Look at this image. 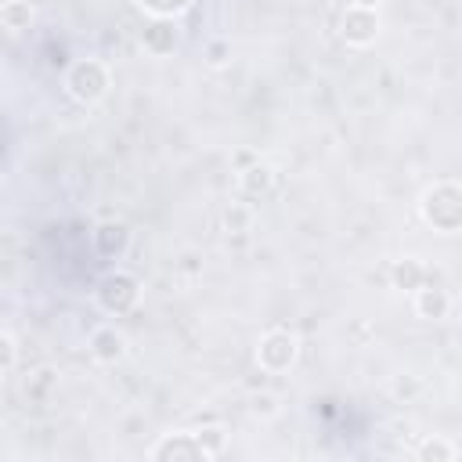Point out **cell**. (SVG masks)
Returning <instances> with one entry per match:
<instances>
[{
    "label": "cell",
    "mask_w": 462,
    "mask_h": 462,
    "mask_svg": "<svg viewBox=\"0 0 462 462\" xmlns=\"http://www.w3.org/2000/svg\"><path fill=\"white\" fill-rule=\"evenodd\" d=\"M419 209H422V220L433 224L437 231H444V235L458 231L462 227V184L440 180V184L426 188Z\"/></svg>",
    "instance_id": "6da1fadb"
},
{
    "label": "cell",
    "mask_w": 462,
    "mask_h": 462,
    "mask_svg": "<svg viewBox=\"0 0 462 462\" xmlns=\"http://www.w3.org/2000/svg\"><path fill=\"white\" fill-rule=\"evenodd\" d=\"M65 87H69V94H72L76 101L94 105V101H101V97L108 94V87H112V72H108L105 61H97V58H83V61H76V65L69 69Z\"/></svg>",
    "instance_id": "7a4b0ae2"
},
{
    "label": "cell",
    "mask_w": 462,
    "mask_h": 462,
    "mask_svg": "<svg viewBox=\"0 0 462 462\" xmlns=\"http://www.w3.org/2000/svg\"><path fill=\"white\" fill-rule=\"evenodd\" d=\"M137 296H141V285H137V278L126 274V271H112V274H105V278L97 282V303H101V310H108V314H126V310H134Z\"/></svg>",
    "instance_id": "3957f363"
},
{
    "label": "cell",
    "mask_w": 462,
    "mask_h": 462,
    "mask_svg": "<svg viewBox=\"0 0 462 462\" xmlns=\"http://www.w3.org/2000/svg\"><path fill=\"white\" fill-rule=\"evenodd\" d=\"M296 350H300V346H296V336L274 328V332H267V336L260 339V346H256V365H260L263 372H271V375L289 372L292 361H296Z\"/></svg>",
    "instance_id": "277c9868"
},
{
    "label": "cell",
    "mask_w": 462,
    "mask_h": 462,
    "mask_svg": "<svg viewBox=\"0 0 462 462\" xmlns=\"http://www.w3.org/2000/svg\"><path fill=\"white\" fill-rule=\"evenodd\" d=\"M339 36L350 43V47H368L375 43L379 36V14L372 7H346L343 11V22H339Z\"/></svg>",
    "instance_id": "5b68a950"
},
{
    "label": "cell",
    "mask_w": 462,
    "mask_h": 462,
    "mask_svg": "<svg viewBox=\"0 0 462 462\" xmlns=\"http://www.w3.org/2000/svg\"><path fill=\"white\" fill-rule=\"evenodd\" d=\"M155 462H199V458H209L202 440L195 433H166L152 451H148Z\"/></svg>",
    "instance_id": "8992f818"
},
{
    "label": "cell",
    "mask_w": 462,
    "mask_h": 462,
    "mask_svg": "<svg viewBox=\"0 0 462 462\" xmlns=\"http://www.w3.org/2000/svg\"><path fill=\"white\" fill-rule=\"evenodd\" d=\"M177 40H180V32H177V22H173V18H152V22L144 25V32H141L144 51H148V54H155V58L173 54Z\"/></svg>",
    "instance_id": "52a82bcc"
},
{
    "label": "cell",
    "mask_w": 462,
    "mask_h": 462,
    "mask_svg": "<svg viewBox=\"0 0 462 462\" xmlns=\"http://www.w3.org/2000/svg\"><path fill=\"white\" fill-rule=\"evenodd\" d=\"M90 354L101 361V365H116L123 354H126V339H123V332L116 328V325H97L94 332H90Z\"/></svg>",
    "instance_id": "ba28073f"
},
{
    "label": "cell",
    "mask_w": 462,
    "mask_h": 462,
    "mask_svg": "<svg viewBox=\"0 0 462 462\" xmlns=\"http://www.w3.org/2000/svg\"><path fill=\"white\" fill-rule=\"evenodd\" d=\"M448 310H451V296L440 289V285H422V289H415V314L419 318H426V321H440V318H448Z\"/></svg>",
    "instance_id": "9c48e42d"
},
{
    "label": "cell",
    "mask_w": 462,
    "mask_h": 462,
    "mask_svg": "<svg viewBox=\"0 0 462 462\" xmlns=\"http://www.w3.org/2000/svg\"><path fill=\"white\" fill-rule=\"evenodd\" d=\"M238 188H242L245 199H263V195L274 191V170L267 162H249L238 177Z\"/></svg>",
    "instance_id": "30bf717a"
},
{
    "label": "cell",
    "mask_w": 462,
    "mask_h": 462,
    "mask_svg": "<svg viewBox=\"0 0 462 462\" xmlns=\"http://www.w3.org/2000/svg\"><path fill=\"white\" fill-rule=\"evenodd\" d=\"M94 245H97L101 256H123L126 245H130V227H126L123 220H116V224H101V227L94 231Z\"/></svg>",
    "instance_id": "8fae6325"
},
{
    "label": "cell",
    "mask_w": 462,
    "mask_h": 462,
    "mask_svg": "<svg viewBox=\"0 0 462 462\" xmlns=\"http://www.w3.org/2000/svg\"><path fill=\"white\" fill-rule=\"evenodd\" d=\"M393 285H397V289H404V292L422 289V285H426V267H422L415 256L397 260V263H393Z\"/></svg>",
    "instance_id": "7c38bea8"
},
{
    "label": "cell",
    "mask_w": 462,
    "mask_h": 462,
    "mask_svg": "<svg viewBox=\"0 0 462 462\" xmlns=\"http://www.w3.org/2000/svg\"><path fill=\"white\" fill-rule=\"evenodd\" d=\"M0 22H4V29H7L11 36L22 32V29H29V22H32L29 0H7V4L0 7Z\"/></svg>",
    "instance_id": "4fadbf2b"
},
{
    "label": "cell",
    "mask_w": 462,
    "mask_h": 462,
    "mask_svg": "<svg viewBox=\"0 0 462 462\" xmlns=\"http://www.w3.org/2000/svg\"><path fill=\"white\" fill-rule=\"evenodd\" d=\"M422 462H451L455 455H458V448L451 444V440H440V437H430V440H422L419 444V451H415Z\"/></svg>",
    "instance_id": "5bb4252c"
},
{
    "label": "cell",
    "mask_w": 462,
    "mask_h": 462,
    "mask_svg": "<svg viewBox=\"0 0 462 462\" xmlns=\"http://www.w3.org/2000/svg\"><path fill=\"white\" fill-rule=\"evenodd\" d=\"M249 224H253V209H249V206L231 202V206L224 209V231H231V235H245Z\"/></svg>",
    "instance_id": "9a60e30c"
},
{
    "label": "cell",
    "mask_w": 462,
    "mask_h": 462,
    "mask_svg": "<svg viewBox=\"0 0 462 462\" xmlns=\"http://www.w3.org/2000/svg\"><path fill=\"white\" fill-rule=\"evenodd\" d=\"M152 18H173V14H180L191 0H137Z\"/></svg>",
    "instance_id": "2e32d148"
},
{
    "label": "cell",
    "mask_w": 462,
    "mask_h": 462,
    "mask_svg": "<svg viewBox=\"0 0 462 462\" xmlns=\"http://www.w3.org/2000/svg\"><path fill=\"white\" fill-rule=\"evenodd\" d=\"M14 361H18V343L11 332L0 336V375H11L14 372Z\"/></svg>",
    "instance_id": "e0dca14e"
},
{
    "label": "cell",
    "mask_w": 462,
    "mask_h": 462,
    "mask_svg": "<svg viewBox=\"0 0 462 462\" xmlns=\"http://www.w3.org/2000/svg\"><path fill=\"white\" fill-rule=\"evenodd\" d=\"M195 437L202 440V448H206V455H209V458H217V455L224 451V430H217V426H206V430H199Z\"/></svg>",
    "instance_id": "ac0fdd59"
},
{
    "label": "cell",
    "mask_w": 462,
    "mask_h": 462,
    "mask_svg": "<svg viewBox=\"0 0 462 462\" xmlns=\"http://www.w3.org/2000/svg\"><path fill=\"white\" fill-rule=\"evenodd\" d=\"M227 58H231V43H227V40H209V43H206V61H209L213 69H220Z\"/></svg>",
    "instance_id": "d6986e66"
},
{
    "label": "cell",
    "mask_w": 462,
    "mask_h": 462,
    "mask_svg": "<svg viewBox=\"0 0 462 462\" xmlns=\"http://www.w3.org/2000/svg\"><path fill=\"white\" fill-rule=\"evenodd\" d=\"M253 411L256 415H274L278 411V397L274 393H256L253 397Z\"/></svg>",
    "instance_id": "ffe728a7"
},
{
    "label": "cell",
    "mask_w": 462,
    "mask_h": 462,
    "mask_svg": "<svg viewBox=\"0 0 462 462\" xmlns=\"http://www.w3.org/2000/svg\"><path fill=\"white\" fill-rule=\"evenodd\" d=\"M350 4H354V7H372V11H375L383 0H350Z\"/></svg>",
    "instance_id": "44dd1931"
}]
</instances>
